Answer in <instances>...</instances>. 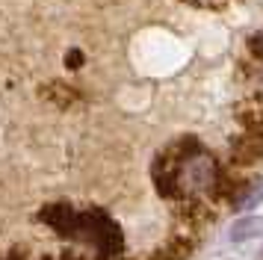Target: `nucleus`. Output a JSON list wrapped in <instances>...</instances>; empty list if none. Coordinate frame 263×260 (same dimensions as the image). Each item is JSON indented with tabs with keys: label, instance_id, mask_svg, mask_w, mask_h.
<instances>
[{
	"label": "nucleus",
	"instance_id": "nucleus-1",
	"mask_svg": "<svg viewBox=\"0 0 263 260\" xmlns=\"http://www.w3.org/2000/svg\"><path fill=\"white\" fill-rule=\"evenodd\" d=\"M154 180L166 198H201L222 183V175L213 157L186 139L172 145L154 163Z\"/></svg>",
	"mask_w": 263,
	"mask_h": 260
},
{
	"label": "nucleus",
	"instance_id": "nucleus-2",
	"mask_svg": "<svg viewBox=\"0 0 263 260\" xmlns=\"http://www.w3.org/2000/svg\"><path fill=\"white\" fill-rule=\"evenodd\" d=\"M42 219L62 236H77L95 248L101 257L119 254L124 239H121L119 225L101 210H74L68 204H50L42 210Z\"/></svg>",
	"mask_w": 263,
	"mask_h": 260
},
{
	"label": "nucleus",
	"instance_id": "nucleus-3",
	"mask_svg": "<svg viewBox=\"0 0 263 260\" xmlns=\"http://www.w3.org/2000/svg\"><path fill=\"white\" fill-rule=\"evenodd\" d=\"M186 3H192V6H204V9H213V6H222L225 0H186Z\"/></svg>",
	"mask_w": 263,
	"mask_h": 260
},
{
	"label": "nucleus",
	"instance_id": "nucleus-4",
	"mask_svg": "<svg viewBox=\"0 0 263 260\" xmlns=\"http://www.w3.org/2000/svg\"><path fill=\"white\" fill-rule=\"evenodd\" d=\"M48 260H80V257H74V254H60V257H48Z\"/></svg>",
	"mask_w": 263,
	"mask_h": 260
},
{
	"label": "nucleus",
	"instance_id": "nucleus-5",
	"mask_svg": "<svg viewBox=\"0 0 263 260\" xmlns=\"http://www.w3.org/2000/svg\"><path fill=\"white\" fill-rule=\"evenodd\" d=\"M0 260H21V257H15V254H3Z\"/></svg>",
	"mask_w": 263,
	"mask_h": 260
}]
</instances>
